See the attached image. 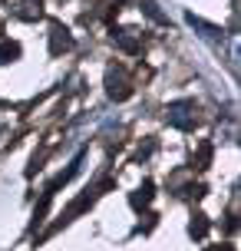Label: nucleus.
Segmentation results:
<instances>
[{
    "label": "nucleus",
    "instance_id": "obj_1",
    "mask_svg": "<svg viewBox=\"0 0 241 251\" xmlns=\"http://www.w3.org/2000/svg\"><path fill=\"white\" fill-rule=\"evenodd\" d=\"M17 53H20V47H17V43H7V47H0V63H7L10 56H17Z\"/></svg>",
    "mask_w": 241,
    "mask_h": 251
}]
</instances>
